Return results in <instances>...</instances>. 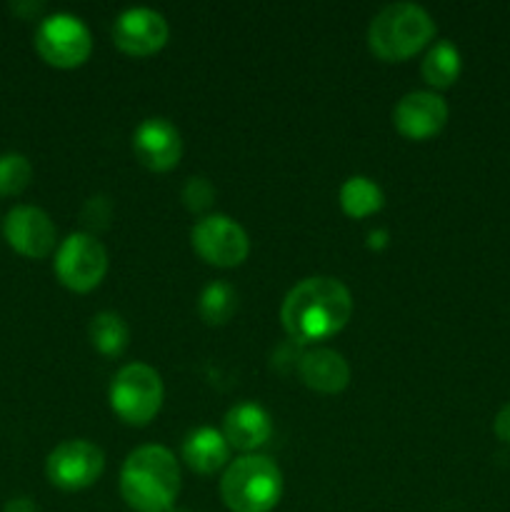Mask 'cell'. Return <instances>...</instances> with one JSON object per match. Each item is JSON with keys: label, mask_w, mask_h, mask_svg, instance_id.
Listing matches in <instances>:
<instances>
[{"label": "cell", "mask_w": 510, "mask_h": 512, "mask_svg": "<svg viewBox=\"0 0 510 512\" xmlns=\"http://www.w3.org/2000/svg\"><path fill=\"white\" fill-rule=\"evenodd\" d=\"M353 315L350 290L335 278H305L285 295L280 320L295 343L308 345L333 338Z\"/></svg>", "instance_id": "obj_1"}, {"label": "cell", "mask_w": 510, "mask_h": 512, "mask_svg": "<svg viewBox=\"0 0 510 512\" xmlns=\"http://www.w3.org/2000/svg\"><path fill=\"white\" fill-rule=\"evenodd\" d=\"M123 500L138 512H170L180 493V468L163 445H143L125 458L120 470Z\"/></svg>", "instance_id": "obj_2"}, {"label": "cell", "mask_w": 510, "mask_h": 512, "mask_svg": "<svg viewBox=\"0 0 510 512\" xmlns=\"http://www.w3.org/2000/svg\"><path fill=\"white\" fill-rule=\"evenodd\" d=\"M435 23L425 8L415 3L385 5L368 28V45L375 58L403 63L433 40Z\"/></svg>", "instance_id": "obj_3"}, {"label": "cell", "mask_w": 510, "mask_h": 512, "mask_svg": "<svg viewBox=\"0 0 510 512\" xmlns=\"http://www.w3.org/2000/svg\"><path fill=\"white\" fill-rule=\"evenodd\" d=\"M220 495L230 512H270L283 495V473L265 455H243L223 473Z\"/></svg>", "instance_id": "obj_4"}, {"label": "cell", "mask_w": 510, "mask_h": 512, "mask_svg": "<svg viewBox=\"0 0 510 512\" xmlns=\"http://www.w3.org/2000/svg\"><path fill=\"white\" fill-rule=\"evenodd\" d=\"M110 408L125 425L143 428L163 405V380L150 365L130 363L115 373L108 390Z\"/></svg>", "instance_id": "obj_5"}, {"label": "cell", "mask_w": 510, "mask_h": 512, "mask_svg": "<svg viewBox=\"0 0 510 512\" xmlns=\"http://www.w3.org/2000/svg\"><path fill=\"white\" fill-rule=\"evenodd\" d=\"M35 50L53 68H78L90 58L93 40L88 25L70 13H55L40 20L35 30Z\"/></svg>", "instance_id": "obj_6"}, {"label": "cell", "mask_w": 510, "mask_h": 512, "mask_svg": "<svg viewBox=\"0 0 510 512\" xmlns=\"http://www.w3.org/2000/svg\"><path fill=\"white\" fill-rule=\"evenodd\" d=\"M55 275L73 293H90L108 273V253L90 233H73L58 245Z\"/></svg>", "instance_id": "obj_7"}, {"label": "cell", "mask_w": 510, "mask_h": 512, "mask_svg": "<svg viewBox=\"0 0 510 512\" xmlns=\"http://www.w3.org/2000/svg\"><path fill=\"white\" fill-rule=\"evenodd\" d=\"M190 240L195 253L215 268H235L250 253L248 233L233 218L220 213L200 218L190 233Z\"/></svg>", "instance_id": "obj_8"}, {"label": "cell", "mask_w": 510, "mask_h": 512, "mask_svg": "<svg viewBox=\"0 0 510 512\" xmlns=\"http://www.w3.org/2000/svg\"><path fill=\"white\" fill-rule=\"evenodd\" d=\"M105 470V455L88 440H65L45 460L48 480L60 490H85L98 483Z\"/></svg>", "instance_id": "obj_9"}, {"label": "cell", "mask_w": 510, "mask_h": 512, "mask_svg": "<svg viewBox=\"0 0 510 512\" xmlns=\"http://www.w3.org/2000/svg\"><path fill=\"white\" fill-rule=\"evenodd\" d=\"M3 233L15 253L33 260L48 258L55 248V240H58V230H55L50 215L35 205H18V208L10 210Z\"/></svg>", "instance_id": "obj_10"}, {"label": "cell", "mask_w": 510, "mask_h": 512, "mask_svg": "<svg viewBox=\"0 0 510 512\" xmlns=\"http://www.w3.org/2000/svg\"><path fill=\"white\" fill-rule=\"evenodd\" d=\"M168 20L153 8H130L118 15L113 25V40L123 53L148 58L168 43Z\"/></svg>", "instance_id": "obj_11"}, {"label": "cell", "mask_w": 510, "mask_h": 512, "mask_svg": "<svg viewBox=\"0 0 510 512\" xmlns=\"http://www.w3.org/2000/svg\"><path fill=\"white\" fill-rule=\"evenodd\" d=\"M133 153L153 173H168L180 163L183 140L170 120L145 118L133 133Z\"/></svg>", "instance_id": "obj_12"}, {"label": "cell", "mask_w": 510, "mask_h": 512, "mask_svg": "<svg viewBox=\"0 0 510 512\" xmlns=\"http://www.w3.org/2000/svg\"><path fill=\"white\" fill-rule=\"evenodd\" d=\"M393 123L403 138L428 140L448 123V105L438 93L415 90L398 100L393 110Z\"/></svg>", "instance_id": "obj_13"}, {"label": "cell", "mask_w": 510, "mask_h": 512, "mask_svg": "<svg viewBox=\"0 0 510 512\" xmlns=\"http://www.w3.org/2000/svg\"><path fill=\"white\" fill-rule=\"evenodd\" d=\"M223 435L230 448L250 453L268 443L273 435V420L260 405L238 403L225 413Z\"/></svg>", "instance_id": "obj_14"}, {"label": "cell", "mask_w": 510, "mask_h": 512, "mask_svg": "<svg viewBox=\"0 0 510 512\" xmlns=\"http://www.w3.org/2000/svg\"><path fill=\"white\" fill-rule=\"evenodd\" d=\"M300 380L310 390L323 395L343 393L350 383V365L340 353L330 348H315L300 358L298 363Z\"/></svg>", "instance_id": "obj_15"}, {"label": "cell", "mask_w": 510, "mask_h": 512, "mask_svg": "<svg viewBox=\"0 0 510 512\" xmlns=\"http://www.w3.org/2000/svg\"><path fill=\"white\" fill-rule=\"evenodd\" d=\"M183 460L193 473L215 475L228 465L230 445L220 430L195 428L183 443Z\"/></svg>", "instance_id": "obj_16"}, {"label": "cell", "mask_w": 510, "mask_h": 512, "mask_svg": "<svg viewBox=\"0 0 510 512\" xmlns=\"http://www.w3.org/2000/svg\"><path fill=\"white\" fill-rule=\"evenodd\" d=\"M385 203V195L378 183H373L365 175H353L340 188V208L348 218H368V215L378 213Z\"/></svg>", "instance_id": "obj_17"}, {"label": "cell", "mask_w": 510, "mask_h": 512, "mask_svg": "<svg viewBox=\"0 0 510 512\" xmlns=\"http://www.w3.org/2000/svg\"><path fill=\"white\" fill-rule=\"evenodd\" d=\"M88 335L93 348L105 358H120L130 343L128 323L118 313H110V310L98 313L90 320Z\"/></svg>", "instance_id": "obj_18"}, {"label": "cell", "mask_w": 510, "mask_h": 512, "mask_svg": "<svg viewBox=\"0 0 510 512\" xmlns=\"http://www.w3.org/2000/svg\"><path fill=\"white\" fill-rule=\"evenodd\" d=\"M460 53L453 43L448 40H440L433 48L428 50L423 60V78L425 83L433 85V88L443 90L458 80L460 75Z\"/></svg>", "instance_id": "obj_19"}, {"label": "cell", "mask_w": 510, "mask_h": 512, "mask_svg": "<svg viewBox=\"0 0 510 512\" xmlns=\"http://www.w3.org/2000/svg\"><path fill=\"white\" fill-rule=\"evenodd\" d=\"M235 308H238V295L228 283H210L200 293L198 313L208 325L228 323L233 318Z\"/></svg>", "instance_id": "obj_20"}, {"label": "cell", "mask_w": 510, "mask_h": 512, "mask_svg": "<svg viewBox=\"0 0 510 512\" xmlns=\"http://www.w3.org/2000/svg\"><path fill=\"white\" fill-rule=\"evenodd\" d=\"M33 178V165L20 153L0 155V195L23 193Z\"/></svg>", "instance_id": "obj_21"}, {"label": "cell", "mask_w": 510, "mask_h": 512, "mask_svg": "<svg viewBox=\"0 0 510 512\" xmlns=\"http://www.w3.org/2000/svg\"><path fill=\"white\" fill-rule=\"evenodd\" d=\"M215 188L208 178H190L183 188V203L190 213H205L213 205Z\"/></svg>", "instance_id": "obj_22"}, {"label": "cell", "mask_w": 510, "mask_h": 512, "mask_svg": "<svg viewBox=\"0 0 510 512\" xmlns=\"http://www.w3.org/2000/svg\"><path fill=\"white\" fill-rule=\"evenodd\" d=\"M493 430H495V435L503 440V443L510 445V403L503 405V408H500V413L495 415Z\"/></svg>", "instance_id": "obj_23"}, {"label": "cell", "mask_w": 510, "mask_h": 512, "mask_svg": "<svg viewBox=\"0 0 510 512\" xmlns=\"http://www.w3.org/2000/svg\"><path fill=\"white\" fill-rule=\"evenodd\" d=\"M3 512H40V510L30 498H15L5 505Z\"/></svg>", "instance_id": "obj_24"}, {"label": "cell", "mask_w": 510, "mask_h": 512, "mask_svg": "<svg viewBox=\"0 0 510 512\" xmlns=\"http://www.w3.org/2000/svg\"><path fill=\"white\" fill-rule=\"evenodd\" d=\"M170 512H188V510H170Z\"/></svg>", "instance_id": "obj_25"}]
</instances>
